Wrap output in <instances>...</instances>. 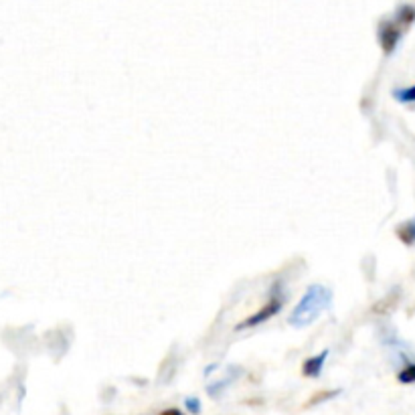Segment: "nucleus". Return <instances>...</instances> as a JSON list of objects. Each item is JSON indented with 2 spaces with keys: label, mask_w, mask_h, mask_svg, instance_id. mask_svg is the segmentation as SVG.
<instances>
[{
  "label": "nucleus",
  "mask_w": 415,
  "mask_h": 415,
  "mask_svg": "<svg viewBox=\"0 0 415 415\" xmlns=\"http://www.w3.org/2000/svg\"><path fill=\"white\" fill-rule=\"evenodd\" d=\"M332 304V292L326 286H320V284H314L310 286L306 294L300 298V302L294 306L292 310L290 322L292 326L296 329H304V326H310L312 322L322 314L324 310H329Z\"/></svg>",
  "instance_id": "1"
},
{
  "label": "nucleus",
  "mask_w": 415,
  "mask_h": 415,
  "mask_svg": "<svg viewBox=\"0 0 415 415\" xmlns=\"http://www.w3.org/2000/svg\"><path fill=\"white\" fill-rule=\"evenodd\" d=\"M284 308V296H282V292L276 290L271 292L270 300L259 308V310L255 312V314H251L249 318H246L243 322H239L235 329L237 331H246V329H253V326H259V324H264V322H268L270 318L273 316H278L280 312Z\"/></svg>",
  "instance_id": "2"
},
{
  "label": "nucleus",
  "mask_w": 415,
  "mask_h": 415,
  "mask_svg": "<svg viewBox=\"0 0 415 415\" xmlns=\"http://www.w3.org/2000/svg\"><path fill=\"white\" fill-rule=\"evenodd\" d=\"M401 35H403V31H401V27L393 19H383V21L379 22V27H377V39H379V45H381V49H383L385 55H391L395 49H397V45L401 41Z\"/></svg>",
  "instance_id": "3"
},
{
  "label": "nucleus",
  "mask_w": 415,
  "mask_h": 415,
  "mask_svg": "<svg viewBox=\"0 0 415 415\" xmlns=\"http://www.w3.org/2000/svg\"><path fill=\"white\" fill-rule=\"evenodd\" d=\"M326 359H329V351H322V353L306 359L304 365H302V375L304 377H318L320 371H322V367H324V363H326Z\"/></svg>",
  "instance_id": "4"
},
{
  "label": "nucleus",
  "mask_w": 415,
  "mask_h": 415,
  "mask_svg": "<svg viewBox=\"0 0 415 415\" xmlns=\"http://www.w3.org/2000/svg\"><path fill=\"white\" fill-rule=\"evenodd\" d=\"M393 21L401 27V31L409 29L415 22V6L414 4H399L395 10Z\"/></svg>",
  "instance_id": "5"
},
{
  "label": "nucleus",
  "mask_w": 415,
  "mask_h": 415,
  "mask_svg": "<svg viewBox=\"0 0 415 415\" xmlns=\"http://www.w3.org/2000/svg\"><path fill=\"white\" fill-rule=\"evenodd\" d=\"M395 233H397V237H399L401 243H405V246H415V219L401 223Z\"/></svg>",
  "instance_id": "6"
},
{
  "label": "nucleus",
  "mask_w": 415,
  "mask_h": 415,
  "mask_svg": "<svg viewBox=\"0 0 415 415\" xmlns=\"http://www.w3.org/2000/svg\"><path fill=\"white\" fill-rule=\"evenodd\" d=\"M393 98L401 104H414L415 102V85L412 87H403V89H395Z\"/></svg>",
  "instance_id": "7"
},
{
  "label": "nucleus",
  "mask_w": 415,
  "mask_h": 415,
  "mask_svg": "<svg viewBox=\"0 0 415 415\" xmlns=\"http://www.w3.org/2000/svg\"><path fill=\"white\" fill-rule=\"evenodd\" d=\"M397 381L403 383V385H412V383H415V363L405 365V367L397 373Z\"/></svg>",
  "instance_id": "8"
},
{
  "label": "nucleus",
  "mask_w": 415,
  "mask_h": 415,
  "mask_svg": "<svg viewBox=\"0 0 415 415\" xmlns=\"http://www.w3.org/2000/svg\"><path fill=\"white\" fill-rule=\"evenodd\" d=\"M397 298H399V294H397V292H393V294H391L389 298H385V300L377 302V304H375L373 312H375V314H383V312L391 310V308H393L391 304H395V302H397Z\"/></svg>",
  "instance_id": "9"
},
{
  "label": "nucleus",
  "mask_w": 415,
  "mask_h": 415,
  "mask_svg": "<svg viewBox=\"0 0 415 415\" xmlns=\"http://www.w3.org/2000/svg\"><path fill=\"white\" fill-rule=\"evenodd\" d=\"M336 395H338V391H320V393L314 395V397H312L306 405H308V407H312V405H318V403H322V401H329V399L336 397Z\"/></svg>",
  "instance_id": "10"
},
{
  "label": "nucleus",
  "mask_w": 415,
  "mask_h": 415,
  "mask_svg": "<svg viewBox=\"0 0 415 415\" xmlns=\"http://www.w3.org/2000/svg\"><path fill=\"white\" fill-rule=\"evenodd\" d=\"M187 407L190 414H201V405H199V399L197 397H188Z\"/></svg>",
  "instance_id": "11"
},
{
  "label": "nucleus",
  "mask_w": 415,
  "mask_h": 415,
  "mask_svg": "<svg viewBox=\"0 0 415 415\" xmlns=\"http://www.w3.org/2000/svg\"><path fill=\"white\" fill-rule=\"evenodd\" d=\"M158 415H185L179 407H166V409H163Z\"/></svg>",
  "instance_id": "12"
}]
</instances>
